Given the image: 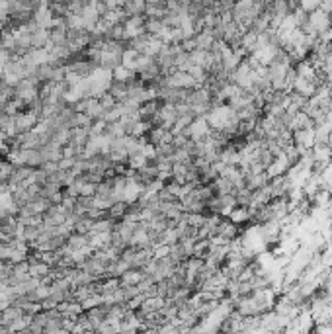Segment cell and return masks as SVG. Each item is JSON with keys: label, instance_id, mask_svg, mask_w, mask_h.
<instances>
[{"label": "cell", "instance_id": "obj_4", "mask_svg": "<svg viewBox=\"0 0 332 334\" xmlns=\"http://www.w3.org/2000/svg\"><path fill=\"white\" fill-rule=\"evenodd\" d=\"M143 32H145V22H143V18L141 16H131L127 18V22L123 24V37L125 39H137V37L143 36Z\"/></svg>", "mask_w": 332, "mask_h": 334}, {"label": "cell", "instance_id": "obj_2", "mask_svg": "<svg viewBox=\"0 0 332 334\" xmlns=\"http://www.w3.org/2000/svg\"><path fill=\"white\" fill-rule=\"evenodd\" d=\"M289 168H291V162H289V159L283 155V150H281L278 157H274V162L266 168V176H268V180H274V178L285 176Z\"/></svg>", "mask_w": 332, "mask_h": 334}, {"label": "cell", "instance_id": "obj_6", "mask_svg": "<svg viewBox=\"0 0 332 334\" xmlns=\"http://www.w3.org/2000/svg\"><path fill=\"white\" fill-rule=\"evenodd\" d=\"M295 322H297L299 332L301 334H313L315 326H317V324H315V319H313V315H311V311L307 309V305H303V309H301V313L297 315Z\"/></svg>", "mask_w": 332, "mask_h": 334}, {"label": "cell", "instance_id": "obj_16", "mask_svg": "<svg viewBox=\"0 0 332 334\" xmlns=\"http://www.w3.org/2000/svg\"><path fill=\"white\" fill-rule=\"evenodd\" d=\"M20 317H24V315H22V311L18 309V307H8V309H4V313H2V322L4 324H12Z\"/></svg>", "mask_w": 332, "mask_h": 334}, {"label": "cell", "instance_id": "obj_17", "mask_svg": "<svg viewBox=\"0 0 332 334\" xmlns=\"http://www.w3.org/2000/svg\"><path fill=\"white\" fill-rule=\"evenodd\" d=\"M170 252H172V247H168V245H154L153 247V258L154 260H164L170 256Z\"/></svg>", "mask_w": 332, "mask_h": 334}, {"label": "cell", "instance_id": "obj_10", "mask_svg": "<svg viewBox=\"0 0 332 334\" xmlns=\"http://www.w3.org/2000/svg\"><path fill=\"white\" fill-rule=\"evenodd\" d=\"M145 280V274L139 272V270H127V272L121 276V284L125 285V287H137Z\"/></svg>", "mask_w": 332, "mask_h": 334}, {"label": "cell", "instance_id": "obj_8", "mask_svg": "<svg viewBox=\"0 0 332 334\" xmlns=\"http://www.w3.org/2000/svg\"><path fill=\"white\" fill-rule=\"evenodd\" d=\"M166 84H168L170 88H192V86H197V84H195V80H193L192 76L186 73V71H178V73H174L172 76H168Z\"/></svg>", "mask_w": 332, "mask_h": 334}, {"label": "cell", "instance_id": "obj_18", "mask_svg": "<svg viewBox=\"0 0 332 334\" xmlns=\"http://www.w3.org/2000/svg\"><path fill=\"white\" fill-rule=\"evenodd\" d=\"M129 166H131V170H143L145 166H147V159L137 153V155H131L129 157Z\"/></svg>", "mask_w": 332, "mask_h": 334}, {"label": "cell", "instance_id": "obj_11", "mask_svg": "<svg viewBox=\"0 0 332 334\" xmlns=\"http://www.w3.org/2000/svg\"><path fill=\"white\" fill-rule=\"evenodd\" d=\"M229 221L233 223V225H243V223H248L250 221V211H248V207H235L233 209V213L229 215Z\"/></svg>", "mask_w": 332, "mask_h": 334}, {"label": "cell", "instance_id": "obj_3", "mask_svg": "<svg viewBox=\"0 0 332 334\" xmlns=\"http://www.w3.org/2000/svg\"><path fill=\"white\" fill-rule=\"evenodd\" d=\"M14 122H16V127H18V133H27V131H31L39 122V115L36 110H27V111H20L16 117H14Z\"/></svg>", "mask_w": 332, "mask_h": 334}, {"label": "cell", "instance_id": "obj_21", "mask_svg": "<svg viewBox=\"0 0 332 334\" xmlns=\"http://www.w3.org/2000/svg\"><path fill=\"white\" fill-rule=\"evenodd\" d=\"M110 213H112V217L123 215V213H125V203H123V201H117V203H114V205H112V209H110Z\"/></svg>", "mask_w": 332, "mask_h": 334}, {"label": "cell", "instance_id": "obj_5", "mask_svg": "<svg viewBox=\"0 0 332 334\" xmlns=\"http://www.w3.org/2000/svg\"><path fill=\"white\" fill-rule=\"evenodd\" d=\"M311 157H313V162H315V164L326 166V164L332 161V148L328 147L326 143H317L315 147L311 148Z\"/></svg>", "mask_w": 332, "mask_h": 334}, {"label": "cell", "instance_id": "obj_7", "mask_svg": "<svg viewBox=\"0 0 332 334\" xmlns=\"http://www.w3.org/2000/svg\"><path fill=\"white\" fill-rule=\"evenodd\" d=\"M293 143L299 147H305L307 150L317 145V137H315V127L311 129H303V131H295L293 133Z\"/></svg>", "mask_w": 332, "mask_h": 334}, {"label": "cell", "instance_id": "obj_24", "mask_svg": "<svg viewBox=\"0 0 332 334\" xmlns=\"http://www.w3.org/2000/svg\"><path fill=\"white\" fill-rule=\"evenodd\" d=\"M326 211L332 215V198H330V201H328V205H326Z\"/></svg>", "mask_w": 332, "mask_h": 334}, {"label": "cell", "instance_id": "obj_20", "mask_svg": "<svg viewBox=\"0 0 332 334\" xmlns=\"http://www.w3.org/2000/svg\"><path fill=\"white\" fill-rule=\"evenodd\" d=\"M299 8L309 16V14H313V12L319 10L320 2H317V0H303V2H299Z\"/></svg>", "mask_w": 332, "mask_h": 334}, {"label": "cell", "instance_id": "obj_1", "mask_svg": "<svg viewBox=\"0 0 332 334\" xmlns=\"http://www.w3.org/2000/svg\"><path fill=\"white\" fill-rule=\"evenodd\" d=\"M186 135L190 137L192 141H195V143H202V141H205L207 137L211 135V127H209L205 117H197V119H193L192 124H190V127L186 129Z\"/></svg>", "mask_w": 332, "mask_h": 334}, {"label": "cell", "instance_id": "obj_13", "mask_svg": "<svg viewBox=\"0 0 332 334\" xmlns=\"http://www.w3.org/2000/svg\"><path fill=\"white\" fill-rule=\"evenodd\" d=\"M330 198H332L330 192H328L326 188H322V190H319V192L311 198V205H313V207H326Z\"/></svg>", "mask_w": 332, "mask_h": 334}, {"label": "cell", "instance_id": "obj_9", "mask_svg": "<svg viewBox=\"0 0 332 334\" xmlns=\"http://www.w3.org/2000/svg\"><path fill=\"white\" fill-rule=\"evenodd\" d=\"M215 235L223 236V238H227V240H233V238H237V235H239V227L233 225L230 221H227V219H223L221 225L217 227V233H215Z\"/></svg>", "mask_w": 332, "mask_h": 334}, {"label": "cell", "instance_id": "obj_14", "mask_svg": "<svg viewBox=\"0 0 332 334\" xmlns=\"http://www.w3.org/2000/svg\"><path fill=\"white\" fill-rule=\"evenodd\" d=\"M47 274H49V266L45 262H31L29 264V278L39 280V278H45Z\"/></svg>", "mask_w": 332, "mask_h": 334}, {"label": "cell", "instance_id": "obj_23", "mask_svg": "<svg viewBox=\"0 0 332 334\" xmlns=\"http://www.w3.org/2000/svg\"><path fill=\"white\" fill-rule=\"evenodd\" d=\"M320 10L324 14H328V16H332V0H328V2H320Z\"/></svg>", "mask_w": 332, "mask_h": 334}, {"label": "cell", "instance_id": "obj_19", "mask_svg": "<svg viewBox=\"0 0 332 334\" xmlns=\"http://www.w3.org/2000/svg\"><path fill=\"white\" fill-rule=\"evenodd\" d=\"M123 8L129 12V16H139V12H143L145 8H147V4L145 2H141V0H137V2H129V4H123Z\"/></svg>", "mask_w": 332, "mask_h": 334}, {"label": "cell", "instance_id": "obj_15", "mask_svg": "<svg viewBox=\"0 0 332 334\" xmlns=\"http://www.w3.org/2000/svg\"><path fill=\"white\" fill-rule=\"evenodd\" d=\"M332 125H328L326 122L322 125L315 127V137H317V143H328V137H330Z\"/></svg>", "mask_w": 332, "mask_h": 334}, {"label": "cell", "instance_id": "obj_12", "mask_svg": "<svg viewBox=\"0 0 332 334\" xmlns=\"http://www.w3.org/2000/svg\"><path fill=\"white\" fill-rule=\"evenodd\" d=\"M112 74H114V80L119 82V84H125V82H129L133 78V71L125 69L123 65H117L115 69H112Z\"/></svg>", "mask_w": 332, "mask_h": 334}, {"label": "cell", "instance_id": "obj_22", "mask_svg": "<svg viewBox=\"0 0 332 334\" xmlns=\"http://www.w3.org/2000/svg\"><path fill=\"white\" fill-rule=\"evenodd\" d=\"M313 334H332V324H322V326H315Z\"/></svg>", "mask_w": 332, "mask_h": 334}]
</instances>
